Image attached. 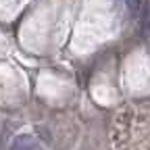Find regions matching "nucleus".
Returning <instances> with one entry per match:
<instances>
[{
  "instance_id": "nucleus-1",
  "label": "nucleus",
  "mask_w": 150,
  "mask_h": 150,
  "mask_svg": "<svg viewBox=\"0 0 150 150\" xmlns=\"http://www.w3.org/2000/svg\"><path fill=\"white\" fill-rule=\"evenodd\" d=\"M8 150H42V146H40V142H38L33 136L23 134V136H17L13 140Z\"/></svg>"
},
{
  "instance_id": "nucleus-2",
  "label": "nucleus",
  "mask_w": 150,
  "mask_h": 150,
  "mask_svg": "<svg viewBox=\"0 0 150 150\" xmlns=\"http://www.w3.org/2000/svg\"><path fill=\"white\" fill-rule=\"evenodd\" d=\"M125 2H127V8H129L131 13L140 11V6H142V0H125Z\"/></svg>"
}]
</instances>
